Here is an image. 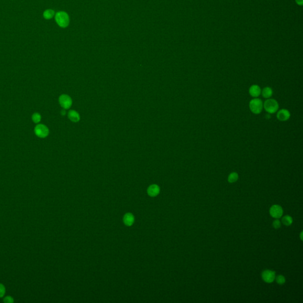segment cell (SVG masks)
I'll list each match as a JSON object with an SVG mask.
<instances>
[{"label": "cell", "instance_id": "7", "mask_svg": "<svg viewBox=\"0 0 303 303\" xmlns=\"http://www.w3.org/2000/svg\"><path fill=\"white\" fill-rule=\"evenodd\" d=\"M270 214L275 219L280 218L283 214V210L282 207L278 205H274L270 208Z\"/></svg>", "mask_w": 303, "mask_h": 303}, {"label": "cell", "instance_id": "19", "mask_svg": "<svg viewBox=\"0 0 303 303\" xmlns=\"http://www.w3.org/2000/svg\"><path fill=\"white\" fill-rule=\"evenodd\" d=\"M6 292V289L5 286L0 283V298H2L4 296Z\"/></svg>", "mask_w": 303, "mask_h": 303}, {"label": "cell", "instance_id": "4", "mask_svg": "<svg viewBox=\"0 0 303 303\" xmlns=\"http://www.w3.org/2000/svg\"><path fill=\"white\" fill-rule=\"evenodd\" d=\"M35 135L40 138H46L49 133V129L44 125H37L34 128Z\"/></svg>", "mask_w": 303, "mask_h": 303}, {"label": "cell", "instance_id": "6", "mask_svg": "<svg viewBox=\"0 0 303 303\" xmlns=\"http://www.w3.org/2000/svg\"><path fill=\"white\" fill-rule=\"evenodd\" d=\"M262 278L265 282L271 283L275 279V272L273 271L265 270L262 274Z\"/></svg>", "mask_w": 303, "mask_h": 303}, {"label": "cell", "instance_id": "8", "mask_svg": "<svg viewBox=\"0 0 303 303\" xmlns=\"http://www.w3.org/2000/svg\"><path fill=\"white\" fill-rule=\"evenodd\" d=\"M291 116V114L290 111L287 109H281L280 110L277 114V117L278 120L281 122H286L287 121Z\"/></svg>", "mask_w": 303, "mask_h": 303}, {"label": "cell", "instance_id": "16", "mask_svg": "<svg viewBox=\"0 0 303 303\" xmlns=\"http://www.w3.org/2000/svg\"><path fill=\"white\" fill-rule=\"evenodd\" d=\"M282 221L286 226H290L293 223V219L290 216H286L283 218Z\"/></svg>", "mask_w": 303, "mask_h": 303}, {"label": "cell", "instance_id": "18", "mask_svg": "<svg viewBox=\"0 0 303 303\" xmlns=\"http://www.w3.org/2000/svg\"><path fill=\"white\" fill-rule=\"evenodd\" d=\"M276 281L277 283L278 284H280V285H283L285 283H286V278L283 275H278L276 277Z\"/></svg>", "mask_w": 303, "mask_h": 303}, {"label": "cell", "instance_id": "20", "mask_svg": "<svg viewBox=\"0 0 303 303\" xmlns=\"http://www.w3.org/2000/svg\"><path fill=\"white\" fill-rule=\"evenodd\" d=\"M3 301L5 303H12L14 300L11 296H6L5 297H4Z\"/></svg>", "mask_w": 303, "mask_h": 303}, {"label": "cell", "instance_id": "5", "mask_svg": "<svg viewBox=\"0 0 303 303\" xmlns=\"http://www.w3.org/2000/svg\"><path fill=\"white\" fill-rule=\"evenodd\" d=\"M59 101L61 107H62L64 109H69L72 104L71 98L69 95L66 94H63L60 95L59 98Z\"/></svg>", "mask_w": 303, "mask_h": 303}, {"label": "cell", "instance_id": "15", "mask_svg": "<svg viewBox=\"0 0 303 303\" xmlns=\"http://www.w3.org/2000/svg\"><path fill=\"white\" fill-rule=\"evenodd\" d=\"M239 175L236 172H232L228 176V181L230 183L235 182L236 181H237Z\"/></svg>", "mask_w": 303, "mask_h": 303}, {"label": "cell", "instance_id": "14", "mask_svg": "<svg viewBox=\"0 0 303 303\" xmlns=\"http://www.w3.org/2000/svg\"><path fill=\"white\" fill-rule=\"evenodd\" d=\"M55 15V12L52 9H46V11H44V12H43V17L45 19H47V20H49L50 18H52Z\"/></svg>", "mask_w": 303, "mask_h": 303}, {"label": "cell", "instance_id": "17", "mask_svg": "<svg viewBox=\"0 0 303 303\" xmlns=\"http://www.w3.org/2000/svg\"><path fill=\"white\" fill-rule=\"evenodd\" d=\"M32 120L35 123H39L41 120V116L38 113H35L32 115Z\"/></svg>", "mask_w": 303, "mask_h": 303}, {"label": "cell", "instance_id": "13", "mask_svg": "<svg viewBox=\"0 0 303 303\" xmlns=\"http://www.w3.org/2000/svg\"><path fill=\"white\" fill-rule=\"evenodd\" d=\"M68 118L73 122H78L80 119L79 114L75 110H71L69 112Z\"/></svg>", "mask_w": 303, "mask_h": 303}, {"label": "cell", "instance_id": "3", "mask_svg": "<svg viewBox=\"0 0 303 303\" xmlns=\"http://www.w3.org/2000/svg\"><path fill=\"white\" fill-rule=\"evenodd\" d=\"M55 20L61 27H66L69 23V18L68 14L64 11H60L56 14Z\"/></svg>", "mask_w": 303, "mask_h": 303}, {"label": "cell", "instance_id": "11", "mask_svg": "<svg viewBox=\"0 0 303 303\" xmlns=\"http://www.w3.org/2000/svg\"><path fill=\"white\" fill-rule=\"evenodd\" d=\"M160 191V188L157 185H152L148 189V193L151 197L156 196Z\"/></svg>", "mask_w": 303, "mask_h": 303}, {"label": "cell", "instance_id": "9", "mask_svg": "<svg viewBox=\"0 0 303 303\" xmlns=\"http://www.w3.org/2000/svg\"><path fill=\"white\" fill-rule=\"evenodd\" d=\"M261 89L258 85H252L249 90V93L253 98H258L261 94Z\"/></svg>", "mask_w": 303, "mask_h": 303}, {"label": "cell", "instance_id": "1", "mask_svg": "<svg viewBox=\"0 0 303 303\" xmlns=\"http://www.w3.org/2000/svg\"><path fill=\"white\" fill-rule=\"evenodd\" d=\"M263 107L269 114H274L278 111L279 104L277 100L273 98H268L263 104Z\"/></svg>", "mask_w": 303, "mask_h": 303}, {"label": "cell", "instance_id": "21", "mask_svg": "<svg viewBox=\"0 0 303 303\" xmlns=\"http://www.w3.org/2000/svg\"><path fill=\"white\" fill-rule=\"evenodd\" d=\"M273 226L275 229L280 228L281 227V222H280V221L278 220H275L273 222Z\"/></svg>", "mask_w": 303, "mask_h": 303}, {"label": "cell", "instance_id": "10", "mask_svg": "<svg viewBox=\"0 0 303 303\" xmlns=\"http://www.w3.org/2000/svg\"><path fill=\"white\" fill-rule=\"evenodd\" d=\"M134 221H135L134 216L131 213H127L123 217V221L126 226H132L133 224Z\"/></svg>", "mask_w": 303, "mask_h": 303}, {"label": "cell", "instance_id": "22", "mask_svg": "<svg viewBox=\"0 0 303 303\" xmlns=\"http://www.w3.org/2000/svg\"><path fill=\"white\" fill-rule=\"evenodd\" d=\"M296 2L300 6H302L303 5V0H296Z\"/></svg>", "mask_w": 303, "mask_h": 303}, {"label": "cell", "instance_id": "24", "mask_svg": "<svg viewBox=\"0 0 303 303\" xmlns=\"http://www.w3.org/2000/svg\"><path fill=\"white\" fill-rule=\"evenodd\" d=\"M302 234H303V232H302V234H301V239L302 240Z\"/></svg>", "mask_w": 303, "mask_h": 303}, {"label": "cell", "instance_id": "12", "mask_svg": "<svg viewBox=\"0 0 303 303\" xmlns=\"http://www.w3.org/2000/svg\"><path fill=\"white\" fill-rule=\"evenodd\" d=\"M261 94L264 98L268 99L272 97L273 94V91L271 88L267 87L264 88V89L261 91Z\"/></svg>", "mask_w": 303, "mask_h": 303}, {"label": "cell", "instance_id": "2", "mask_svg": "<svg viewBox=\"0 0 303 303\" xmlns=\"http://www.w3.org/2000/svg\"><path fill=\"white\" fill-rule=\"evenodd\" d=\"M263 103L262 100L258 98H254L249 102V107L251 111L255 114L261 113L263 109Z\"/></svg>", "mask_w": 303, "mask_h": 303}, {"label": "cell", "instance_id": "23", "mask_svg": "<svg viewBox=\"0 0 303 303\" xmlns=\"http://www.w3.org/2000/svg\"><path fill=\"white\" fill-rule=\"evenodd\" d=\"M62 114H63V115H65V113H65V110H62Z\"/></svg>", "mask_w": 303, "mask_h": 303}]
</instances>
